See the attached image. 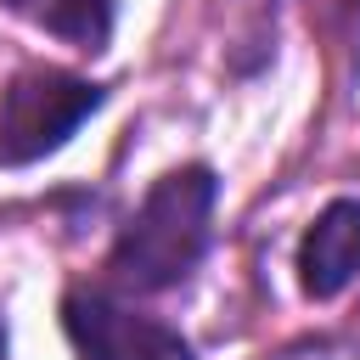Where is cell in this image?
Wrapping results in <instances>:
<instances>
[{
  "mask_svg": "<svg viewBox=\"0 0 360 360\" xmlns=\"http://www.w3.org/2000/svg\"><path fill=\"white\" fill-rule=\"evenodd\" d=\"M0 360H6V315H0Z\"/></svg>",
  "mask_w": 360,
  "mask_h": 360,
  "instance_id": "8992f818",
  "label": "cell"
},
{
  "mask_svg": "<svg viewBox=\"0 0 360 360\" xmlns=\"http://www.w3.org/2000/svg\"><path fill=\"white\" fill-rule=\"evenodd\" d=\"M62 332L79 349V360H197L174 326L129 309L101 287H73L62 298Z\"/></svg>",
  "mask_w": 360,
  "mask_h": 360,
  "instance_id": "3957f363",
  "label": "cell"
},
{
  "mask_svg": "<svg viewBox=\"0 0 360 360\" xmlns=\"http://www.w3.org/2000/svg\"><path fill=\"white\" fill-rule=\"evenodd\" d=\"M0 6L79 51H101L112 34V0H0Z\"/></svg>",
  "mask_w": 360,
  "mask_h": 360,
  "instance_id": "5b68a950",
  "label": "cell"
},
{
  "mask_svg": "<svg viewBox=\"0 0 360 360\" xmlns=\"http://www.w3.org/2000/svg\"><path fill=\"white\" fill-rule=\"evenodd\" d=\"M107 101L101 84L62 68H22L0 90V169H22L68 146V135Z\"/></svg>",
  "mask_w": 360,
  "mask_h": 360,
  "instance_id": "7a4b0ae2",
  "label": "cell"
},
{
  "mask_svg": "<svg viewBox=\"0 0 360 360\" xmlns=\"http://www.w3.org/2000/svg\"><path fill=\"white\" fill-rule=\"evenodd\" d=\"M360 276V202L338 197L315 214L298 242V287L309 298H338Z\"/></svg>",
  "mask_w": 360,
  "mask_h": 360,
  "instance_id": "277c9868",
  "label": "cell"
},
{
  "mask_svg": "<svg viewBox=\"0 0 360 360\" xmlns=\"http://www.w3.org/2000/svg\"><path fill=\"white\" fill-rule=\"evenodd\" d=\"M214 197H219V180L208 163H186V169L158 174L152 191L141 197V208L129 214V225L118 231L107 270L135 292L180 287L197 270V259L208 253Z\"/></svg>",
  "mask_w": 360,
  "mask_h": 360,
  "instance_id": "6da1fadb",
  "label": "cell"
}]
</instances>
